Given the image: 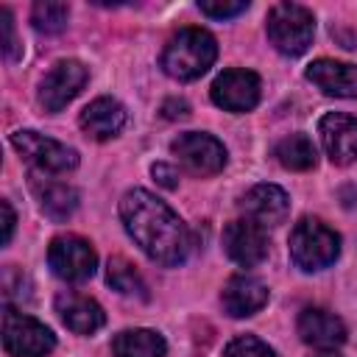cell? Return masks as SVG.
I'll list each match as a JSON object with an SVG mask.
<instances>
[{"label": "cell", "instance_id": "3957f363", "mask_svg": "<svg viewBox=\"0 0 357 357\" xmlns=\"http://www.w3.org/2000/svg\"><path fill=\"white\" fill-rule=\"evenodd\" d=\"M340 254V234L318 218H301L290 231V259L312 273L329 268Z\"/></svg>", "mask_w": 357, "mask_h": 357}, {"label": "cell", "instance_id": "e0dca14e", "mask_svg": "<svg viewBox=\"0 0 357 357\" xmlns=\"http://www.w3.org/2000/svg\"><path fill=\"white\" fill-rule=\"evenodd\" d=\"M307 78L326 95L357 98V64H346L335 59H315L307 67Z\"/></svg>", "mask_w": 357, "mask_h": 357}, {"label": "cell", "instance_id": "2e32d148", "mask_svg": "<svg viewBox=\"0 0 357 357\" xmlns=\"http://www.w3.org/2000/svg\"><path fill=\"white\" fill-rule=\"evenodd\" d=\"M220 301L231 318H248L268 304V287L254 276L237 273L223 284Z\"/></svg>", "mask_w": 357, "mask_h": 357}, {"label": "cell", "instance_id": "f1b7e54d", "mask_svg": "<svg viewBox=\"0 0 357 357\" xmlns=\"http://www.w3.org/2000/svg\"><path fill=\"white\" fill-rule=\"evenodd\" d=\"M0 209H3V245L11 240V231H14V209H11V204L8 201H3L0 204Z\"/></svg>", "mask_w": 357, "mask_h": 357}, {"label": "cell", "instance_id": "4316f807", "mask_svg": "<svg viewBox=\"0 0 357 357\" xmlns=\"http://www.w3.org/2000/svg\"><path fill=\"white\" fill-rule=\"evenodd\" d=\"M162 112H165L167 120H178V117H187V114H190V106H187V100H181V98H170V100H165Z\"/></svg>", "mask_w": 357, "mask_h": 357}, {"label": "cell", "instance_id": "7c38bea8", "mask_svg": "<svg viewBox=\"0 0 357 357\" xmlns=\"http://www.w3.org/2000/svg\"><path fill=\"white\" fill-rule=\"evenodd\" d=\"M321 145L335 165L357 162V117L343 112H329L318 123Z\"/></svg>", "mask_w": 357, "mask_h": 357}, {"label": "cell", "instance_id": "7402d4cb", "mask_svg": "<svg viewBox=\"0 0 357 357\" xmlns=\"http://www.w3.org/2000/svg\"><path fill=\"white\" fill-rule=\"evenodd\" d=\"M106 282H109L117 293H123V296H139V298H145V296H148V293H145V282H142L139 271H137L128 259H123V257H112V259H109Z\"/></svg>", "mask_w": 357, "mask_h": 357}, {"label": "cell", "instance_id": "52a82bcc", "mask_svg": "<svg viewBox=\"0 0 357 357\" xmlns=\"http://www.w3.org/2000/svg\"><path fill=\"white\" fill-rule=\"evenodd\" d=\"M11 145L17 148V153L31 162L39 173H67L78 165V153L50 137H42L36 131H14L11 134Z\"/></svg>", "mask_w": 357, "mask_h": 357}, {"label": "cell", "instance_id": "8992f818", "mask_svg": "<svg viewBox=\"0 0 357 357\" xmlns=\"http://www.w3.org/2000/svg\"><path fill=\"white\" fill-rule=\"evenodd\" d=\"M47 265L64 282H86L98 268V254L89 245V240L78 234H59L50 240Z\"/></svg>", "mask_w": 357, "mask_h": 357}, {"label": "cell", "instance_id": "d6986e66", "mask_svg": "<svg viewBox=\"0 0 357 357\" xmlns=\"http://www.w3.org/2000/svg\"><path fill=\"white\" fill-rule=\"evenodd\" d=\"M31 190H33L42 212L47 218H53V220L70 218L75 212V206H78V192L70 184L56 181V178H50L45 173H33L31 176Z\"/></svg>", "mask_w": 357, "mask_h": 357}, {"label": "cell", "instance_id": "8fae6325", "mask_svg": "<svg viewBox=\"0 0 357 357\" xmlns=\"http://www.w3.org/2000/svg\"><path fill=\"white\" fill-rule=\"evenodd\" d=\"M223 251L240 268H257L268 257V234L251 220H231L223 229Z\"/></svg>", "mask_w": 357, "mask_h": 357}, {"label": "cell", "instance_id": "9a60e30c", "mask_svg": "<svg viewBox=\"0 0 357 357\" xmlns=\"http://www.w3.org/2000/svg\"><path fill=\"white\" fill-rule=\"evenodd\" d=\"M56 312L64 321V326L78 335H92L106 324L103 307L78 290H61L56 296Z\"/></svg>", "mask_w": 357, "mask_h": 357}, {"label": "cell", "instance_id": "5bb4252c", "mask_svg": "<svg viewBox=\"0 0 357 357\" xmlns=\"http://www.w3.org/2000/svg\"><path fill=\"white\" fill-rule=\"evenodd\" d=\"M296 329L298 337L315 349H337L346 340V324L324 307H304L298 312Z\"/></svg>", "mask_w": 357, "mask_h": 357}, {"label": "cell", "instance_id": "30bf717a", "mask_svg": "<svg viewBox=\"0 0 357 357\" xmlns=\"http://www.w3.org/2000/svg\"><path fill=\"white\" fill-rule=\"evenodd\" d=\"M259 75L251 70H223L215 81H212V103L220 106L223 112H251L259 103Z\"/></svg>", "mask_w": 357, "mask_h": 357}, {"label": "cell", "instance_id": "6da1fadb", "mask_svg": "<svg viewBox=\"0 0 357 357\" xmlns=\"http://www.w3.org/2000/svg\"><path fill=\"white\" fill-rule=\"evenodd\" d=\"M120 220L128 237L159 265L176 268L187 259L192 237L184 220L153 192L134 187L120 198Z\"/></svg>", "mask_w": 357, "mask_h": 357}, {"label": "cell", "instance_id": "7a4b0ae2", "mask_svg": "<svg viewBox=\"0 0 357 357\" xmlns=\"http://www.w3.org/2000/svg\"><path fill=\"white\" fill-rule=\"evenodd\" d=\"M218 59V42L204 28L176 31L162 50V70L176 81L201 78Z\"/></svg>", "mask_w": 357, "mask_h": 357}, {"label": "cell", "instance_id": "ba28073f", "mask_svg": "<svg viewBox=\"0 0 357 357\" xmlns=\"http://www.w3.org/2000/svg\"><path fill=\"white\" fill-rule=\"evenodd\" d=\"M173 153L192 176H215L226 165V148L220 139L204 131H187L173 139Z\"/></svg>", "mask_w": 357, "mask_h": 357}, {"label": "cell", "instance_id": "5b68a950", "mask_svg": "<svg viewBox=\"0 0 357 357\" xmlns=\"http://www.w3.org/2000/svg\"><path fill=\"white\" fill-rule=\"evenodd\" d=\"M3 349L11 357H45L56 349V335L42 321L6 304L3 307Z\"/></svg>", "mask_w": 357, "mask_h": 357}, {"label": "cell", "instance_id": "ffe728a7", "mask_svg": "<svg viewBox=\"0 0 357 357\" xmlns=\"http://www.w3.org/2000/svg\"><path fill=\"white\" fill-rule=\"evenodd\" d=\"M167 343L153 329H123L112 340L114 357H165Z\"/></svg>", "mask_w": 357, "mask_h": 357}, {"label": "cell", "instance_id": "4fadbf2b", "mask_svg": "<svg viewBox=\"0 0 357 357\" xmlns=\"http://www.w3.org/2000/svg\"><path fill=\"white\" fill-rule=\"evenodd\" d=\"M240 209L245 215V220L268 229V226H279L287 220L290 212V198L282 187L276 184H257L251 187L243 198H240Z\"/></svg>", "mask_w": 357, "mask_h": 357}, {"label": "cell", "instance_id": "44dd1931", "mask_svg": "<svg viewBox=\"0 0 357 357\" xmlns=\"http://www.w3.org/2000/svg\"><path fill=\"white\" fill-rule=\"evenodd\" d=\"M273 156L287 170H310L318 162V151L307 134H287L284 139L276 142Z\"/></svg>", "mask_w": 357, "mask_h": 357}, {"label": "cell", "instance_id": "d4e9b609", "mask_svg": "<svg viewBox=\"0 0 357 357\" xmlns=\"http://www.w3.org/2000/svg\"><path fill=\"white\" fill-rule=\"evenodd\" d=\"M198 8H201V14H206V17L229 20V17L243 14V11L248 8V3H245V0H234V3H226V0H204V3H198Z\"/></svg>", "mask_w": 357, "mask_h": 357}, {"label": "cell", "instance_id": "ac0fdd59", "mask_svg": "<svg viewBox=\"0 0 357 357\" xmlns=\"http://www.w3.org/2000/svg\"><path fill=\"white\" fill-rule=\"evenodd\" d=\"M128 114H126V106L114 98H95L78 117L81 128L92 137V139H112L123 131Z\"/></svg>", "mask_w": 357, "mask_h": 357}, {"label": "cell", "instance_id": "83f0119b", "mask_svg": "<svg viewBox=\"0 0 357 357\" xmlns=\"http://www.w3.org/2000/svg\"><path fill=\"white\" fill-rule=\"evenodd\" d=\"M153 178L162 184V187H167V190H173L176 187V170L173 167H167V165H153Z\"/></svg>", "mask_w": 357, "mask_h": 357}, {"label": "cell", "instance_id": "cb8c5ba5", "mask_svg": "<svg viewBox=\"0 0 357 357\" xmlns=\"http://www.w3.org/2000/svg\"><path fill=\"white\" fill-rule=\"evenodd\" d=\"M226 357H276V351L254 335H240L226 346Z\"/></svg>", "mask_w": 357, "mask_h": 357}, {"label": "cell", "instance_id": "f546056e", "mask_svg": "<svg viewBox=\"0 0 357 357\" xmlns=\"http://www.w3.org/2000/svg\"><path fill=\"white\" fill-rule=\"evenodd\" d=\"M310 357H340V354L332 351V349H321V351H315V354H310Z\"/></svg>", "mask_w": 357, "mask_h": 357}, {"label": "cell", "instance_id": "9c48e42d", "mask_svg": "<svg viewBox=\"0 0 357 357\" xmlns=\"http://www.w3.org/2000/svg\"><path fill=\"white\" fill-rule=\"evenodd\" d=\"M86 78H89V70L81 61H75V59L56 61L39 84V106L45 112H61L84 89Z\"/></svg>", "mask_w": 357, "mask_h": 357}, {"label": "cell", "instance_id": "603a6c76", "mask_svg": "<svg viewBox=\"0 0 357 357\" xmlns=\"http://www.w3.org/2000/svg\"><path fill=\"white\" fill-rule=\"evenodd\" d=\"M67 17H70L67 3L42 0V3H36V6L31 8V22H33V28L42 31V33H59V31H64Z\"/></svg>", "mask_w": 357, "mask_h": 357}, {"label": "cell", "instance_id": "484cf974", "mask_svg": "<svg viewBox=\"0 0 357 357\" xmlns=\"http://www.w3.org/2000/svg\"><path fill=\"white\" fill-rule=\"evenodd\" d=\"M0 28H3V56L6 61H17L20 59V42H17V33H14V17L8 8H0Z\"/></svg>", "mask_w": 357, "mask_h": 357}, {"label": "cell", "instance_id": "277c9868", "mask_svg": "<svg viewBox=\"0 0 357 357\" xmlns=\"http://www.w3.org/2000/svg\"><path fill=\"white\" fill-rule=\"evenodd\" d=\"M268 39L271 45L284 53V56H301L315 33V17L307 6L301 3H276L268 11V22H265Z\"/></svg>", "mask_w": 357, "mask_h": 357}]
</instances>
